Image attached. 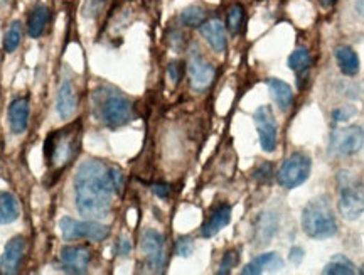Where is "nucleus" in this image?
<instances>
[{
	"mask_svg": "<svg viewBox=\"0 0 364 275\" xmlns=\"http://www.w3.org/2000/svg\"><path fill=\"white\" fill-rule=\"evenodd\" d=\"M73 186L79 214L90 220H101L110 214L113 194L116 191L107 164L96 159L81 163Z\"/></svg>",
	"mask_w": 364,
	"mask_h": 275,
	"instance_id": "f257e3e1",
	"label": "nucleus"
},
{
	"mask_svg": "<svg viewBox=\"0 0 364 275\" xmlns=\"http://www.w3.org/2000/svg\"><path fill=\"white\" fill-rule=\"evenodd\" d=\"M91 107L95 119L110 128L123 127L133 117L130 100L120 90L108 84H101L93 91Z\"/></svg>",
	"mask_w": 364,
	"mask_h": 275,
	"instance_id": "f03ea898",
	"label": "nucleus"
},
{
	"mask_svg": "<svg viewBox=\"0 0 364 275\" xmlns=\"http://www.w3.org/2000/svg\"><path fill=\"white\" fill-rule=\"evenodd\" d=\"M81 124L75 122L68 127L50 133L44 142V157L52 171L61 172L68 168L79 152Z\"/></svg>",
	"mask_w": 364,
	"mask_h": 275,
	"instance_id": "7ed1b4c3",
	"label": "nucleus"
},
{
	"mask_svg": "<svg viewBox=\"0 0 364 275\" xmlns=\"http://www.w3.org/2000/svg\"><path fill=\"white\" fill-rule=\"evenodd\" d=\"M302 228L314 240H326L338 233V223L327 198H315L307 203L302 211Z\"/></svg>",
	"mask_w": 364,
	"mask_h": 275,
	"instance_id": "20e7f679",
	"label": "nucleus"
},
{
	"mask_svg": "<svg viewBox=\"0 0 364 275\" xmlns=\"http://www.w3.org/2000/svg\"><path fill=\"white\" fill-rule=\"evenodd\" d=\"M338 206L344 220L354 221L364 213V184L353 171L338 172Z\"/></svg>",
	"mask_w": 364,
	"mask_h": 275,
	"instance_id": "39448f33",
	"label": "nucleus"
},
{
	"mask_svg": "<svg viewBox=\"0 0 364 275\" xmlns=\"http://www.w3.org/2000/svg\"><path fill=\"white\" fill-rule=\"evenodd\" d=\"M61 235L66 241L73 240H90V241H103L110 235V226L100 223L98 220L90 221H76L66 216L59 221Z\"/></svg>",
	"mask_w": 364,
	"mask_h": 275,
	"instance_id": "423d86ee",
	"label": "nucleus"
},
{
	"mask_svg": "<svg viewBox=\"0 0 364 275\" xmlns=\"http://www.w3.org/2000/svg\"><path fill=\"white\" fill-rule=\"evenodd\" d=\"M312 161L307 154L295 152L280 165L277 172V181L282 188L294 189L305 183L310 176Z\"/></svg>",
	"mask_w": 364,
	"mask_h": 275,
	"instance_id": "0eeeda50",
	"label": "nucleus"
},
{
	"mask_svg": "<svg viewBox=\"0 0 364 275\" xmlns=\"http://www.w3.org/2000/svg\"><path fill=\"white\" fill-rule=\"evenodd\" d=\"M364 145V131L359 125L338 128L331 135V151L338 156H354Z\"/></svg>",
	"mask_w": 364,
	"mask_h": 275,
	"instance_id": "6e6552de",
	"label": "nucleus"
},
{
	"mask_svg": "<svg viewBox=\"0 0 364 275\" xmlns=\"http://www.w3.org/2000/svg\"><path fill=\"white\" fill-rule=\"evenodd\" d=\"M188 73L191 88L194 91H202L213 83L214 80V68L202 58L199 47L192 46L188 56Z\"/></svg>",
	"mask_w": 364,
	"mask_h": 275,
	"instance_id": "1a4fd4ad",
	"label": "nucleus"
},
{
	"mask_svg": "<svg viewBox=\"0 0 364 275\" xmlns=\"http://www.w3.org/2000/svg\"><path fill=\"white\" fill-rule=\"evenodd\" d=\"M253 120L255 125H257L258 135H260L261 149L265 152H273L278 140V125L272 108L266 107V105L258 107V110L253 113Z\"/></svg>",
	"mask_w": 364,
	"mask_h": 275,
	"instance_id": "9d476101",
	"label": "nucleus"
},
{
	"mask_svg": "<svg viewBox=\"0 0 364 275\" xmlns=\"http://www.w3.org/2000/svg\"><path fill=\"white\" fill-rule=\"evenodd\" d=\"M142 252L152 272L159 274L165 267V240L156 230H145L142 235Z\"/></svg>",
	"mask_w": 364,
	"mask_h": 275,
	"instance_id": "9b49d317",
	"label": "nucleus"
},
{
	"mask_svg": "<svg viewBox=\"0 0 364 275\" xmlns=\"http://www.w3.org/2000/svg\"><path fill=\"white\" fill-rule=\"evenodd\" d=\"M91 262V252L84 245H66L59 253V270L68 274H86Z\"/></svg>",
	"mask_w": 364,
	"mask_h": 275,
	"instance_id": "f8f14e48",
	"label": "nucleus"
},
{
	"mask_svg": "<svg viewBox=\"0 0 364 275\" xmlns=\"http://www.w3.org/2000/svg\"><path fill=\"white\" fill-rule=\"evenodd\" d=\"M24 252H26V240H24V237H14L10 241H7L2 258H0V274H17L20 270V264H22Z\"/></svg>",
	"mask_w": 364,
	"mask_h": 275,
	"instance_id": "ddd939ff",
	"label": "nucleus"
},
{
	"mask_svg": "<svg viewBox=\"0 0 364 275\" xmlns=\"http://www.w3.org/2000/svg\"><path fill=\"white\" fill-rule=\"evenodd\" d=\"M278 232V216L273 211H263L258 214L253 228V241L257 246H265L273 240Z\"/></svg>",
	"mask_w": 364,
	"mask_h": 275,
	"instance_id": "4468645a",
	"label": "nucleus"
},
{
	"mask_svg": "<svg viewBox=\"0 0 364 275\" xmlns=\"http://www.w3.org/2000/svg\"><path fill=\"white\" fill-rule=\"evenodd\" d=\"M78 108V95H76V88L71 80H63L59 90L58 98H56V110L61 120H70L76 113Z\"/></svg>",
	"mask_w": 364,
	"mask_h": 275,
	"instance_id": "2eb2a0df",
	"label": "nucleus"
},
{
	"mask_svg": "<svg viewBox=\"0 0 364 275\" xmlns=\"http://www.w3.org/2000/svg\"><path fill=\"white\" fill-rule=\"evenodd\" d=\"M31 117V105L27 98H15L9 105V125L15 135H20L27 131Z\"/></svg>",
	"mask_w": 364,
	"mask_h": 275,
	"instance_id": "dca6fc26",
	"label": "nucleus"
},
{
	"mask_svg": "<svg viewBox=\"0 0 364 275\" xmlns=\"http://www.w3.org/2000/svg\"><path fill=\"white\" fill-rule=\"evenodd\" d=\"M283 267L282 257L277 252L263 253L258 255L257 258H253L248 265H245V269L241 270L243 275H257L268 272V270H280Z\"/></svg>",
	"mask_w": 364,
	"mask_h": 275,
	"instance_id": "f3484780",
	"label": "nucleus"
},
{
	"mask_svg": "<svg viewBox=\"0 0 364 275\" xmlns=\"http://www.w3.org/2000/svg\"><path fill=\"white\" fill-rule=\"evenodd\" d=\"M201 36L206 39V43L213 47L216 52H222L226 50V31L221 21L213 19V21L204 22L201 26Z\"/></svg>",
	"mask_w": 364,
	"mask_h": 275,
	"instance_id": "a211bd4d",
	"label": "nucleus"
},
{
	"mask_svg": "<svg viewBox=\"0 0 364 275\" xmlns=\"http://www.w3.org/2000/svg\"><path fill=\"white\" fill-rule=\"evenodd\" d=\"M229 221H232V206L221 205L220 208H218L216 211L211 214V218H209V220L202 225L201 235L204 238H211V237H214V235L220 233L221 230L229 223Z\"/></svg>",
	"mask_w": 364,
	"mask_h": 275,
	"instance_id": "6ab92c4d",
	"label": "nucleus"
},
{
	"mask_svg": "<svg viewBox=\"0 0 364 275\" xmlns=\"http://www.w3.org/2000/svg\"><path fill=\"white\" fill-rule=\"evenodd\" d=\"M335 61L339 64L341 70L346 76H356L359 73V56L351 46H338L334 51Z\"/></svg>",
	"mask_w": 364,
	"mask_h": 275,
	"instance_id": "aec40b11",
	"label": "nucleus"
},
{
	"mask_svg": "<svg viewBox=\"0 0 364 275\" xmlns=\"http://www.w3.org/2000/svg\"><path fill=\"white\" fill-rule=\"evenodd\" d=\"M19 200L9 191H0V225H12L19 220Z\"/></svg>",
	"mask_w": 364,
	"mask_h": 275,
	"instance_id": "412c9836",
	"label": "nucleus"
},
{
	"mask_svg": "<svg viewBox=\"0 0 364 275\" xmlns=\"http://www.w3.org/2000/svg\"><path fill=\"white\" fill-rule=\"evenodd\" d=\"M47 22H50V9L43 6V3H39V6L32 9L29 21H27V32H29L31 38L39 39L46 32Z\"/></svg>",
	"mask_w": 364,
	"mask_h": 275,
	"instance_id": "4be33fe9",
	"label": "nucleus"
},
{
	"mask_svg": "<svg viewBox=\"0 0 364 275\" xmlns=\"http://www.w3.org/2000/svg\"><path fill=\"white\" fill-rule=\"evenodd\" d=\"M266 83H268L270 91H272L275 102H277L278 107H280V110H289L294 103L292 88H290L285 82H282V80H277V78L266 80Z\"/></svg>",
	"mask_w": 364,
	"mask_h": 275,
	"instance_id": "5701e85b",
	"label": "nucleus"
},
{
	"mask_svg": "<svg viewBox=\"0 0 364 275\" xmlns=\"http://www.w3.org/2000/svg\"><path fill=\"white\" fill-rule=\"evenodd\" d=\"M322 274L327 275H353L356 274L354 264L344 255H335V257L331 258V262L324 267Z\"/></svg>",
	"mask_w": 364,
	"mask_h": 275,
	"instance_id": "b1692460",
	"label": "nucleus"
},
{
	"mask_svg": "<svg viewBox=\"0 0 364 275\" xmlns=\"http://www.w3.org/2000/svg\"><path fill=\"white\" fill-rule=\"evenodd\" d=\"M208 12L199 6H191L181 12V24L185 27H201L206 22Z\"/></svg>",
	"mask_w": 364,
	"mask_h": 275,
	"instance_id": "393cba45",
	"label": "nucleus"
},
{
	"mask_svg": "<svg viewBox=\"0 0 364 275\" xmlns=\"http://www.w3.org/2000/svg\"><path fill=\"white\" fill-rule=\"evenodd\" d=\"M310 66V52L307 47H297L289 58V68L290 70L297 71L298 75L307 73Z\"/></svg>",
	"mask_w": 364,
	"mask_h": 275,
	"instance_id": "a878e982",
	"label": "nucleus"
},
{
	"mask_svg": "<svg viewBox=\"0 0 364 275\" xmlns=\"http://www.w3.org/2000/svg\"><path fill=\"white\" fill-rule=\"evenodd\" d=\"M20 39H22V24L19 21H14L10 24L9 31L3 36V50L6 52H14L19 47Z\"/></svg>",
	"mask_w": 364,
	"mask_h": 275,
	"instance_id": "bb28decb",
	"label": "nucleus"
},
{
	"mask_svg": "<svg viewBox=\"0 0 364 275\" xmlns=\"http://www.w3.org/2000/svg\"><path fill=\"white\" fill-rule=\"evenodd\" d=\"M243 21H245V9H243L240 3H234V6L229 7L228 19H226L228 31L232 34H238L243 27Z\"/></svg>",
	"mask_w": 364,
	"mask_h": 275,
	"instance_id": "cd10ccee",
	"label": "nucleus"
},
{
	"mask_svg": "<svg viewBox=\"0 0 364 275\" xmlns=\"http://www.w3.org/2000/svg\"><path fill=\"white\" fill-rule=\"evenodd\" d=\"M238 262H240V255H238L236 250H229V252H226L225 255H222V260H221V265H220V270H218V274H220V275L229 274V272H232L233 267L238 265Z\"/></svg>",
	"mask_w": 364,
	"mask_h": 275,
	"instance_id": "c85d7f7f",
	"label": "nucleus"
},
{
	"mask_svg": "<svg viewBox=\"0 0 364 275\" xmlns=\"http://www.w3.org/2000/svg\"><path fill=\"white\" fill-rule=\"evenodd\" d=\"M176 252L179 257H191L194 252V240L189 237H182L177 240L176 244Z\"/></svg>",
	"mask_w": 364,
	"mask_h": 275,
	"instance_id": "c756f323",
	"label": "nucleus"
},
{
	"mask_svg": "<svg viewBox=\"0 0 364 275\" xmlns=\"http://www.w3.org/2000/svg\"><path fill=\"white\" fill-rule=\"evenodd\" d=\"M270 176H272V165L268 163L260 164L257 171H255V179H257L258 183H265V181L270 179Z\"/></svg>",
	"mask_w": 364,
	"mask_h": 275,
	"instance_id": "7c9ffc66",
	"label": "nucleus"
},
{
	"mask_svg": "<svg viewBox=\"0 0 364 275\" xmlns=\"http://www.w3.org/2000/svg\"><path fill=\"white\" fill-rule=\"evenodd\" d=\"M110 174H112L113 184H115L116 194H121V191H123V186H125L123 174H121V171H120L119 168H110Z\"/></svg>",
	"mask_w": 364,
	"mask_h": 275,
	"instance_id": "2f4dec72",
	"label": "nucleus"
},
{
	"mask_svg": "<svg viewBox=\"0 0 364 275\" xmlns=\"http://www.w3.org/2000/svg\"><path fill=\"white\" fill-rule=\"evenodd\" d=\"M354 113H356L354 108H349V107L338 108V110L333 112V119L334 122H346V120H349Z\"/></svg>",
	"mask_w": 364,
	"mask_h": 275,
	"instance_id": "473e14b6",
	"label": "nucleus"
},
{
	"mask_svg": "<svg viewBox=\"0 0 364 275\" xmlns=\"http://www.w3.org/2000/svg\"><path fill=\"white\" fill-rule=\"evenodd\" d=\"M182 73H184V70H182V66L179 63H171L169 64V68H167V75H169V78H171V82L174 83V84H177L181 82V78H182Z\"/></svg>",
	"mask_w": 364,
	"mask_h": 275,
	"instance_id": "72a5a7b5",
	"label": "nucleus"
},
{
	"mask_svg": "<svg viewBox=\"0 0 364 275\" xmlns=\"http://www.w3.org/2000/svg\"><path fill=\"white\" fill-rule=\"evenodd\" d=\"M303 255H305V252H303V248H302V246H294V248L290 250L289 260L292 262L294 265H298V264H302V260H303Z\"/></svg>",
	"mask_w": 364,
	"mask_h": 275,
	"instance_id": "f704fd0d",
	"label": "nucleus"
},
{
	"mask_svg": "<svg viewBox=\"0 0 364 275\" xmlns=\"http://www.w3.org/2000/svg\"><path fill=\"white\" fill-rule=\"evenodd\" d=\"M171 44H172L174 50L181 51L182 47H184V44H185V41H184V34H182L181 31H174L172 36H171Z\"/></svg>",
	"mask_w": 364,
	"mask_h": 275,
	"instance_id": "c9c22d12",
	"label": "nucleus"
},
{
	"mask_svg": "<svg viewBox=\"0 0 364 275\" xmlns=\"http://www.w3.org/2000/svg\"><path fill=\"white\" fill-rule=\"evenodd\" d=\"M152 191L156 196H159L160 200H167L169 193H171V188L167 184H153Z\"/></svg>",
	"mask_w": 364,
	"mask_h": 275,
	"instance_id": "e433bc0d",
	"label": "nucleus"
},
{
	"mask_svg": "<svg viewBox=\"0 0 364 275\" xmlns=\"http://www.w3.org/2000/svg\"><path fill=\"white\" fill-rule=\"evenodd\" d=\"M130 250H132L130 241H128L127 238H121L119 241V255H121V257H127V255L130 253Z\"/></svg>",
	"mask_w": 364,
	"mask_h": 275,
	"instance_id": "4c0bfd02",
	"label": "nucleus"
},
{
	"mask_svg": "<svg viewBox=\"0 0 364 275\" xmlns=\"http://www.w3.org/2000/svg\"><path fill=\"white\" fill-rule=\"evenodd\" d=\"M356 12H358L361 17H364V0H358V2H356Z\"/></svg>",
	"mask_w": 364,
	"mask_h": 275,
	"instance_id": "58836bf2",
	"label": "nucleus"
},
{
	"mask_svg": "<svg viewBox=\"0 0 364 275\" xmlns=\"http://www.w3.org/2000/svg\"><path fill=\"white\" fill-rule=\"evenodd\" d=\"M321 3L324 7H331V6H334L335 0H321Z\"/></svg>",
	"mask_w": 364,
	"mask_h": 275,
	"instance_id": "ea45409f",
	"label": "nucleus"
},
{
	"mask_svg": "<svg viewBox=\"0 0 364 275\" xmlns=\"http://www.w3.org/2000/svg\"><path fill=\"white\" fill-rule=\"evenodd\" d=\"M361 274H364V265H363V269H361Z\"/></svg>",
	"mask_w": 364,
	"mask_h": 275,
	"instance_id": "a19ab883",
	"label": "nucleus"
}]
</instances>
